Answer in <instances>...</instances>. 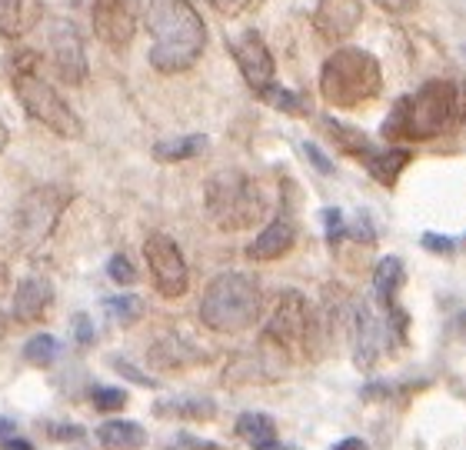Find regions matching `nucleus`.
<instances>
[{"mask_svg": "<svg viewBox=\"0 0 466 450\" xmlns=\"http://www.w3.org/2000/svg\"><path fill=\"white\" fill-rule=\"evenodd\" d=\"M147 30L154 37L150 67L157 74H184L200 60L207 47L204 17L190 0H150Z\"/></svg>", "mask_w": 466, "mask_h": 450, "instance_id": "obj_1", "label": "nucleus"}, {"mask_svg": "<svg viewBox=\"0 0 466 450\" xmlns=\"http://www.w3.org/2000/svg\"><path fill=\"white\" fill-rule=\"evenodd\" d=\"M460 114V90L453 80H427L417 94L397 100L383 120L387 140H430L440 138Z\"/></svg>", "mask_w": 466, "mask_h": 450, "instance_id": "obj_2", "label": "nucleus"}, {"mask_svg": "<svg viewBox=\"0 0 466 450\" xmlns=\"http://www.w3.org/2000/svg\"><path fill=\"white\" fill-rule=\"evenodd\" d=\"M263 291L250 274L227 271L207 284L200 297V321L217 333H243L260 321Z\"/></svg>", "mask_w": 466, "mask_h": 450, "instance_id": "obj_3", "label": "nucleus"}, {"mask_svg": "<svg viewBox=\"0 0 466 450\" xmlns=\"http://www.w3.org/2000/svg\"><path fill=\"white\" fill-rule=\"evenodd\" d=\"M383 90L380 60L360 47H340L323 60L320 97L333 107H360Z\"/></svg>", "mask_w": 466, "mask_h": 450, "instance_id": "obj_4", "label": "nucleus"}, {"mask_svg": "<svg viewBox=\"0 0 466 450\" xmlns=\"http://www.w3.org/2000/svg\"><path fill=\"white\" fill-rule=\"evenodd\" d=\"M10 87L17 94L20 107L27 110V118H34L37 124H44L47 130H54L57 138H80V118L74 114L67 100L60 97L54 84L40 77L37 67H34V57H17L14 67H10Z\"/></svg>", "mask_w": 466, "mask_h": 450, "instance_id": "obj_5", "label": "nucleus"}, {"mask_svg": "<svg viewBox=\"0 0 466 450\" xmlns=\"http://www.w3.org/2000/svg\"><path fill=\"white\" fill-rule=\"evenodd\" d=\"M267 200L250 174L220 170L207 180V214L220 230H247L260 224Z\"/></svg>", "mask_w": 466, "mask_h": 450, "instance_id": "obj_6", "label": "nucleus"}, {"mask_svg": "<svg viewBox=\"0 0 466 450\" xmlns=\"http://www.w3.org/2000/svg\"><path fill=\"white\" fill-rule=\"evenodd\" d=\"M313 333H317V311L310 307V301L297 291H283L267 317L263 341H270L283 353H293L300 347H310Z\"/></svg>", "mask_w": 466, "mask_h": 450, "instance_id": "obj_7", "label": "nucleus"}, {"mask_svg": "<svg viewBox=\"0 0 466 450\" xmlns=\"http://www.w3.org/2000/svg\"><path fill=\"white\" fill-rule=\"evenodd\" d=\"M67 200L70 197L57 187H37L20 200L17 217H14V234H17L20 251H34L54 234Z\"/></svg>", "mask_w": 466, "mask_h": 450, "instance_id": "obj_8", "label": "nucleus"}, {"mask_svg": "<svg viewBox=\"0 0 466 450\" xmlns=\"http://www.w3.org/2000/svg\"><path fill=\"white\" fill-rule=\"evenodd\" d=\"M144 257H147V264H150L154 287L160 291V297L177 301V297L187 294L190 271H187V261H184V254H180V247L174 244V237L150 234L144 244Z\"/></svg>", "mask_w": 466, "mask_h": 450, "instance_id": "obj_9", "label": "nucleus"}, {"mask_svg": "<svg viewBox=\"0 0 466 450\" xmlns=\"http://www.w3.org/2000/svg\"><path fill=\"white\" fill-rule=\"evenodd\" d=\"M47 47L57 77L64 84H84V77H87V54H84V40H80L77 27L70 20H50Z\"/></svg>", "mask_w": 466, "mask_h": 450, "instance_id": "obj_10", "label": "nucleus"}, {"mask_svg": "<svg viewBox=\"0 0 466 450\" xmlns=\"http://www.w3.org/2000/svg\"><path fill=\"white\" fill-rule=\"evenodd\" d=\"M230 47H233V60L240 64V74H243V80H247V87H250L253 94H263V90L277 80L273 77L277 67H273L267 40L253 27H247V30H240V37L230 40Z\"/></svg>", "mask_w": 466, "mask_h": 450, "instance_id": "obj_11", "label": "nucleus"}, {"mask_svg": "<svg viewBox=\"0 0 466 450\" xmlns=\"http://www.w3.org/2000/svg\"><path fill=\"white\" fill-rule=\"evenodd\" d=\"M94 30L110 50H127L137 37V10L130 0H94Z\"/></svg>", "mask_w": 466, "mask_h": 450, "instance_id": "obj_12", "label": "nucleus"}, {"mask_svg": "<svg viewBox=\"0 0 466 450\" xmlns=\"http://www.w3.org/2000/svg\"><path fill=\"white\" fill-rule=\"evenodd\" d=\"M360 20H363V4L360 0H320L317 10H313L317 30L333 44L347 40L357 30Z\"/></svg>", "mask_w": 466, "mask_h": 450, "instance_id": "obj_13", "label": "nucleus"}, {"mask_svg": "<svg viewBox=\"0 0 466 450\" xmlns=\"http://www.w3.org/2000/svg\"><path fill=\"white\" fill-rule=\"evenodd\" d=\"M293 244H297V227L287 217H277L253 237L250 247H247V257L250 261H280Z\"/></svg>", "mask_w": 466, "mask_h": 450, "instance_id": "obj_14", "label": "nucleus"}, {"mask_svg": "<svg viewBox=\"0 0 466 450\" xmlns=\"http://www.w3.org/2000/svg\"><path fill=\"white\" fill-rule=\"evenodd\" d=\"M50 303H54V287L44 277H24L14 291V317L24 323L44 321Z\"/></svg>", "mask_w": 466, "mask_h": 450, "instance_id": "obj_15", "label": "nucleus"}, {"mask_svg": "<svg viewBox=\"0 0 466 450\" xmlns=\"http://www.w3.org/2000/svg\"><path fill=\"white\" fill-rule=\"evenodd\" d=\"M383 343H387V327L377 321V313L370 307H357V353L353 357L360 371H370L380 361Z\"/></svg>", "mask_w": 466, "mask_h": 450, "instance_id": "obj_16", "label": "nucleus"}, {"mask_svg": "<svg viewBox=\"0 0 466 450\" xmlns=\"http://www.w3.org/2000/svg\"><path fill=\"white\" fill-rule=\"evenodd\" d=\"M150 361L157 367H190V363H204L207 353L194 341H184V337H160L150 347Z\"/></svg>", "mask_w": 466, "mask_h": 450, "instance_id": "obj_17", "label": "nucleus"}, {"mask_svg": "<svg viewBox=\"0 0 466 450\" xmlns=\"http://www.w3.org/2000/svg\"><path fill=\"white\" fill-rule=\"evenodd\" d=\"M154 414L167 421H214L217 404L210 397H170V401H157Z\"/></svg>", "mask_w": 466, "mask_h": 450, "instance_id": "obj_18", "label": "nucleus"}, {"mask_svg": "<svg viewBox=\"0 0 466 450\" xmlns=\"http://www.w3.org/2000/svg\"><path fill=\"white\" fill-rule=\"evenodd\" d=\"M97 441L104 450H144L147 431L134 421H107L97 427Z\"/></svg>", "mask_w": 466, "mask_h": 450, "instance_id": "obj_19", "label": "nucleus"}, {"mask_svg": "<svg viewBox=\"0 0 466 450\" xmlns=\"http://www.w3.org/2000/svg\"><path fill=\"white\" fill-rule=\"evenodd\" d=\"M413 160V154H410L407 148H390V150H370L367 157H363V164H367V170L373 174V180H380L383 187H393L397 184L400 170Z\"/></svg>", "mask_w": 466, "mask_h": 450, "instance_id": "obj_20", "label": "nucleus"}, {"mask_svg": "<svg viewBox=\"0 0 466 450\" xmlns=\"http://www.w3.org/2000/svg\"><path fill=\"white\" fill-rule=\"evenodd\" d=\"M400 281H403V261L400 257H383L373 271V297L383 311H393V294L400 291Z\"/></svg>", "mask_w": 466, "mask_h": 450, "instance_id": "obj_21", "label": "nucleus"}, {"mask_svg": "<svg viewBox=\"0 0 466 450\" xmlns=\"http://www.w3.org/2000/svg\"><path fill=\"white\" fill-rule=\"evenodd\" d=\"M237 434H240L253 450H263V447H270V444H277V424H273L270 414H257V411L240 414Z\"/></svg>", "mask_w": 466, "mask_h": 450, "instance_id": "obj_22", "label": "nucleus"}, {"mask_svg": "<svg viewBox=\"0 0 466 450\" xmlns=\"http://www.w3.org/2000/svg\"><path fill=\"white\" fill-rule=\"evenodd\" d=\"M210 140L204 134H190V138H177V140H160L154 148L157 160H164V164H177V160H190V157H200L207 150Z\"/></svg>", "mask_w": 466, "mask_h": 450, "instance_id": "obj_23", "label": "nucleus"}, {"mask_svg": "<svg viewBox=\"0 0 466 450\" xmlns=\"http://www.w3.org/2000/svg\"><path fill=\"white\" fill-rule=\"evenodd\" d=\"M323 128H327V134H330L333 140H337V148L343 150V154L350 157H363L373 150V144H370L367 134H360L357 128H347V124H340V120H333V118H323Z\"/></svg>", "mask_w": 466, "mask_h": 450, "instance_id": "obj_24", "label": "nucleus"}, {"mask_svg": "<svg viewBox=\"0 0 466 450\" xmlns=\"http://www.w3.org/2000/svg\"><path fill=\"white\" fill-rule=\"evenodd\" d=\"M57 353H60V343H57V337H50V333H37V337H30V341L24 343V361L34 363V367H50Z\"/></svg>", "mask_w": 466, "mask_h": 450, "instance_id": "obj_25", "label": "nucleus"}, {"mask_svg": "<svg viewBox=\"0 0 466 450\" xmlns=\"http://www.w3.org/2000/svg\"><path fill=\"white\" fill-rule=\"evenodd\" d=\"M267 104H273L277 110H283V114H293V118H307L310 114V107H307V100L300 97V94H293V90H283L277 87V80H273L270 87L260 94Z\"/></svg>", "mask_w": 466, "mask_h": 450, "instance_id": "obj_26", "label": "nucleus"}, {"mask_svg": "<svg viewBox=\"0 0 466 450\" xmlns=\"http://www.w3.org/2000/svg\"><path fill=\"white\" fill-rule=\"evenodd\" d=\"M107 313L114 317V321H120V323H134V321H140L144 317V301L137 294H120V297H107Z\"/></svg>", "mask_w": 466, "mask_h": 450, "instance_id": "obj_27", "label": "nucleus"}, {"mask_svg": "<svg viewBox=\"0 0 466 450\" xmlns=\"http://www.w3.org/2000/svg\"><path fill=\"white\" fill-rule=\"evenodd\" d=\"M24 34V0H0V37Z\"/></svg>", "mask_w": 466, "mask_h": 450, "instance_id": "obj_28", "label": "nucleus"}, {"mask_svg": "<svg viewBox=\"0 0 466 450\" xmlns=\"http://www.w3.org/2000/svg\"><path fill=\"white\" fill-rule=\"evenodd\" d=\"M90 404L100 414H116L127 407V391H120V387H90Z\"/></svg>", "mask_w": 466, "mask_h": 450, "instance_id": "obj_29", "label": "nucleus"}, {"mask_svg": "<svg viewBox=\"0 0 466 450\" xmlns=\"http://www.w3.org/2000/svg\"><path fill=\"white\" fill-rule=\"evenodd\" d=\"M107 277L114 281V284H120V287H130L137 281V267L127 261L124 254H114L107 261Z\"/></svg>", "mask_w": 466, "mask_h": 450, "instance_id": "obj_30", "label": "nucleus"}, {"mask_svg": "<svg viewBox=\"0 0 466 450\" xmlns=\"http://www.w3.org/2000/svg\"><path fill=\"white\" fill-rule=\"evenodd\" d=\"M323 224H327V240H330L333 247L347 237V220H343V214L337 207H327V210H323Z\"/></svg>", "mask_w": 466, "mask_h": 450, "instance_id": "obj_31", "label": "nucleus"}, {"mask_svg": "<svg viewBox=\"0 0 466 450\" xmlns=\"http://www.w3.org/2000/svg\"><path fill=\"white\" fill-rule=\"evenodd\" d=\"M420 247L423 251H430V254H440V257H447L457 251V240L453 237H443V234H423L420 237Z\"/></svg>", "mask_w": 466, "mask_h": 450, "instance_id": "obj_32", "label": "nucleus"}, {"mask_svg": "<svg viewBox=\"0 0 466 450\" xmlns=\"http://www.w3.org/2000/svg\"><path fill=\"white\" fill-rule=\"evenodd\" d=\"M303 154H307V160H310V164L317 167L320 174H327V177L337 174V167H333V160H330V157H327V154H323V150L317 148L313 140H307V144H303Z\"/></svg>", "mask_w": 466, "mask_h": 450, "instance_id": "obj_33", "label": "nucleus"}, {"mask_svg": "<svg viewBox=\"0 0 466 450\" xmlns=\"http://www.w3.org/2000/svg\"><path fill=\"white\" fill-rule=\"evenodd\" d=\"M47 437H54L57 444H70L84 437V427L80 424H47Z\"/></svg>", "mask_w": 466, "mask_h": 450, "instance_id": "obj_34", "label": "nucleus"}, {"mask_svg": "<svg viewBox=\"0 0 466 450\" xmlns=\"http://www.w3.org/2000/svg\"><path fill=\"white\" fill-rule=\"evenodd\" d=\"M74 341H77L80 347L94 343V323H90L87 313H77V317H74Z\"/></svg>", "mask_w": 466, "mask_h": 450, "instance_id": "obj_35", "label": "nucleus"}, {"mask_svg": "<svg viewBox=\"0 0 466 450\" xmlns=\"http://www.w3.org/2000/svg\"><path fill=\"white\" fill-rule=\"evenodd\" d=\"M114 367H116V371H120V373H124L127 381L140 384V387H154V381H150L147 373L137 371V367H134V363H130V361H124V357H114Z\"/></svg>", "mask_w": 466, "mask_h": 450, "instance_id": "obj_36", "label": "nucleus"}, {"mask_svg": "<svg viewBox=\"0 0 466 450\" xmlns=\"http://www.w3.org/2000/svg\"><path fill=\"white\" fill-rule=\"evenodd\" d=\"M347 237H357L360 244H370V240H377V234H373V224H370V217H367V214H360V217H357V224L347 227Z\"/></svg>", "mask_w": 466, "mask_h": 450, "instance_id": "obj_37", "label": "nucleus"}, {"mask_svg": "<svg viewBox=\"0 0 466 450\" xmlns=\"http://www.w3.org/2000/svg\"><path fill=\"white\" fill-rule=\"evenodd\" d=\"M177 447L180 450H220L214 441H200V437H190V434H180V437H177Z\"/></svg>", "mask_w": 466, "mask_h": 450, "instance_id": "obj_38", "label": "nucleus"}, {"mask_svg": "<svg viewBox=\"0 0 466 450\" xmlns=\"http://www.w3.org/2000/svg\"><path fill=\"white\" fill-rule=\"evenodd\" d=\"M373 4H377V7H383V10H390V14H410L420 0H373Z\"/></svg>", "mask_w": 466, "mask_h": 450, "instance_id": "obj_39", "label": "nucleus"}, {"mask_svg": "<svg viewBox=\"0 0 466 450\" xmlns=\"http://www.w3.org/2000/svg\"><path fill=\"white\" fill-rule=\"evenodd\" d=\"M0 450H34L24 437H0Z\"/></svg>", "mask_w": 466, "mask_h": 450, "instance_id": "obj_40", "label": "nucleus"}, {"mask_svg": "<svg viewBox=\"0 0 466 450\" xmlns=\"http://www.w3.org/2000/svg\"><path fill=\"white\" fill-rule=\"evenodd\" d=\"M210 4H217V7L227 10V14H237V10H243L250 0H210Z\"/></svg>", "mask_w": 466, "mask_h": 450, "instance_id": "obj_41", "label": "nucleus"}, {"mask_svg": "<svg viewBox=\"0 0 466 450\" xmlns=\"http://www.w3.org/2000/svg\"><path fill=\"white\" fill-rule=\"evenodd\" d=\"M333 450H370L367 441H360V437H347V441H340Z\"/></svg>", "mask_w": 466, "mask_h": 450, "instance_id": "obj_42", "label": "nucleus"}, {"mask_svg": "<svg viewBox=\"0 0 466 450\" xmlns=\"http://www.w3.org/2000/svg\"><path fill=\"white\" fill-rule=\"evenodd\" d=\"M7 140H10L7 124H4V118H0V154H4V148H7Z\"/></svg>", "mask_w": 466, "mask_h": 450, "instance_id": "obj_43", "label": "nucleus"}, {"mask_svg": "<svg viewBox=\"0 0 466 450\" xmlns=\"http://www.w3.org/2000/svg\"><path fill=\"white\" fill-rule=\"evenodd\" d=\"M460 118H463V124H466V90H463V104H460Z\"/></svg>", "mask_w": 466, "mask_h": 450, "instance_id": "obj_44", "label": "nucleus"}, {"mask_svg": "<svg viewBox=\"0 0 466 450\" xmlns=\"http://www.w3.org/2000/svg\"><path fill=\"white\" fill-rule=\"evenodd\" d=\"M263 450H297V447H283V444H270V447H263Z\"/></svg>", "mask_w": 466, "mask_h": 450, "instance_id": "obj_45", "label": "nucleus"}]
</instances>
